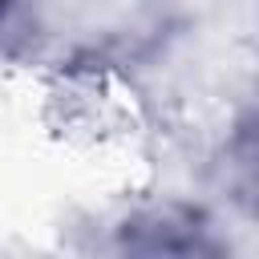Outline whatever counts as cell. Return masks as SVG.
Here are the masks:
<instances>
[{"mask_svg":"<svg viewBox=\"0 0 259 259\" xmlns=\"http://www.w3.org/2000/svg\"><path fill=\"white\" fill-rule=\"evenodd\" d=\"M239 158H243V174H247V194H251V210H255V219H259V109H255V113H251V121L243 125Z\"/></svg>","mask_w":259,"mask_h":259,"instance_id":"7a4b0ae2","label":"cell"},{"mask_svg":"<svg viewBox=\"0 0 259 259\" xmlns=\"http://www.w3.org/2000/svg\"><path fill=\"white\" fill-rule=\"evenodd\" d=\"M121 247L125 251H142V255H202V251H219V243L206 235V227H198L194 214L186 210H146L138 219H130L121 227Z\"/></svg>","mask_w":259,"mask_h":259,"instance_id":"6da1fadb","label":"cell"},{"mask_svg":"<svg viewBox=\"0 0 259 259\" xmlns=\"http://www.w3.org/2000/svg\"><path fill=\"white\" fill-rule=\"evenodd\" d=\"M12 4H16V0H0V20H4L8 12H12Z\"/></svg>","mask_w":259,"mask_h":259,"instance_id":"3957f363","label":"cell"}]
</instances>
